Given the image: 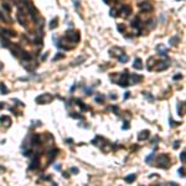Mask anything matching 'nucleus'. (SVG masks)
I'll return each mask as SVG.
<instances>
[{"label":"nucleus","instance_id":"de8ad7c7","mask_svg":"<svg viewBox=\"0 0 186 186\" xmlns=\"http://www.w3.org/2000/svg\"><path fill=\"white\" fill-rule=\"evenodd\" d=\"M71 172H73V174H78V167H72V169H71Z\"/></svg>","mask_w":186,"mask_h":186},{"label":"nucleus","instance_id":"20e7f679","mask_svg":"<svg viewBox=\"0 0 186 186\" xmlns=\"http://www.w3.org/2000/svg\"><path fill=\"white\" fill-rule=\"evenodd\" d=\"M128 78H129V74H128L127 71H125V72H123L122 74H120V79H118L117 83H118L120 87H128V86H129Z\"/></svg>","mask_w":186,"mask_h":186},{"label":"nucleus","instance_id":"aec40b11","mask_svg":"<svg viewBox=\"0 0 186 186\" xmlns=\"http://www.w3.org/2000/svg\"><path fill=\"white\" fill-rule=\"evenodd\" d=\"M18 20H19L20 25H23L24 27H26V20H25L24 16H21V13H20V11L18 13Z\"/></svg>","mask_w":186,"mask_h":186},{"label":"nucleus","instance_id":"1a4fd4ad","mask_svg":"<svg viewBox=\"0 0 186 186\" xmlns=\"http://www.w3.org/2000/svg\"><path fill=\"white\" fill-rule=\"evenodd\" d=\"M156 51H158V53H159L160 56H164V57L167 56V48L164 45H158L156 46Z\"/></svg>","mask_w":186,"mask_h":186},{"label":"nucleus","instance_id":"9d476101","mask_svg":"<svg viewBox=\"0 0 186 186\" xmlns=\"http://www.w3.org/2000/svg\"><path fill=\"white\" fill-rule=\"evenodd\" d=\"M169 67V62L166 61H161V62H158L156 67H155V71H164Z\"/></svg>","mask_w":186,"mask_h":186},{"label":"nucleus","instance_id":"09e8293b","mask_svg":"<svg viewBox=\"0 0 186 186\" xmlns=\"http://www.w3.org/2000/svg\"><path fill=\"white\" fill-rule=\"evenodd\" d=\"M179 146H180V141L176 140V141H175V144H174V149H177Z\"/></svg>","mask_w":186,"mask_h":186},{"label":"nucleus","instance_id":"a18cd8bd","mask_svg":"<svg viewBox=\"0 0 186 186\" xmlns=\"http://www.w3.org/2000/svg\"><path fill=\"white\" fill-rule=\"evenodd\" d=\"M181 78H182V74H181V73H179V74H175V76H174V79H175V81L181 79Z\"/></svg>","mask_w":186,"mask_h":186},{"label":"nucleus","instance_id":"c756f323","mask_svg":"<svg viewBox=\"0 0 186 186\" xmlns=\"http://www.w3.org/2000/svg\"><path fill=\"white\" fill-rule=\"evenodd\" d=\"M143 94H144V97L146 98L148 101H150V102H153V101H154V97H153L151 94H149V93H148V92H143Z\"/></svg>","mask_w":186,"mask_h":186},{"label":"nucleus","instance_id":"5fc2aeb1","mask_svg":"<svg viewBox=\"0 0 186 186\" xmlns=\"http://www.w3.org/2000/svg\"><path fill=\"white\" fill-rule=\"evenodd\" d=\"M1 171H5V167L4 166H0V174H1Z\"/></svg>","mask_w":186,"mask_h":186},{"label":"nucleus","instance_id":"f257e3e1","mask_svg":"<svg viewBox=\"0 0 186 186\" xmlns=\"http://www.w3.org/2000/svg\"><path fill=\"white\" fill-rule=\"evenodd\" d=\"M53 99V97L52 94H50V93H43V94L39 96V97H36V103H39V104H48V103H51Z\"/></svg>","mask_w":186,"mask_h":186},{"label":"nucleus","instance_id":"58836bf2","mask_svg":"<svg viewBox=\"0 0 186 186\" xmlns=\"http://www.w3.org/2000/svg\"><path fill=\"white\" fill-rule=\"evenodd\" d=\"M117 29H118V31H119V32H124V31H125V26L119 24V25L117 26Z\"/></svg>","mask_w":186,"mask_h":186},{"label":"nucleus","instance_id":"4be33fe9","mask_svg":"<svg viewBox=\"0 0 186 186\" xmlns=\"http://www.w3.org/2000/svg\"><path fill=\"white\" fill-rule=\"evenodd\" d=\"M21 57H23L24 61H30V60H31V55L29 52H26V51H23V52H21Z\"/></svg>","mask_w":186,"mask_h":186},{"label":"nucleus","instance_id":"c9c22d12","mask_svg":"<svg viewBox=\"0 0 186 186\" xmlns=\"http://www.w3.org/2000/svg\"><path fill=\"white\" fill-rule=\"evenodd\" d=\"M109 14H111L112 18H117L118 14H117V10L116 9H111V11H109Z\"/></svg>","mask_w":186,"mask_h":186},{"label":"nucleus","instance_id":"4d7b16f0","mask_svg":"<svg viewBox=\"0 0 186 186\" xmlns=\"http://www.w3.org/2000/svg\"><path fill=\"white\" fill-rule=\"evenodd\" d=\"M60 167H61L60 165H55V169H56V170H60Z\"/></svg>","mask_w":186,"mask_h":186},{"label":"nucleus","instance_id":"39448f33","mask_svg":"<svg viewBox=\"0 0 186 186\" xmlns=\"http://www.w3.org/2000/svg\"><path fill=\"white\" fill-rule=\"evenodd\" d=\"M39 166H40V155L35 154L34 156H32V161H31L30 166H29V170H35V169H37Z\"/></svg>","mask_w":186,"mask_h":186},{"label":"nucleus","instance_id":"ea45409f","mask_svg":"<svg viewBox=\"0 0 186 186\" xmlns=\"http://www.w3.org/2000/svg\"><path fill=\"white\" fill-rule=\"evenodd\" d=\"M179 175H180L181 177L185 176V169H184V167H180V169H179Z\"/></svg>","mask_w":186,"mask_h":186},{"label":"nucleus","instance_id":"a211bd4d","mask_svg":"<svg viewBox=\"0 0 186 186\" xmlns=\"http://www.w3.org/2000/svg\"><path fill=\"white\" fill-rule=\"evenodd\" d=\"M136 179V175L135 174H130V175H128V176H125V182H128V184H132L134 180Z\"/></svg>","mask_w":186,"mask_h":186},{"label":"nucleus","instance_id":"2eb2a0df","mask_svg":"<svg viewBox=\"0 0 186 186\" xmlns=\"http://www.w3.org/2000/svg\"><path fill=\"white\" fill-rule=\"evenodd\" d=\"M180 42V37L177 35L172 36L170 40H169V43H170V46H177V43Z\"/></svg>","mask_w":186,"mask_h":186},{"label":"nucleus","instance_id":"a878e982","mask_svg":"<svg viewBox=\"0 0 186 186\" xmlns=\"http://www.w3.org/2000/svg\"><path fill=\"white\" fill-rule=\"evenodd\" d=\"M0 91H1V94H8L9 93V89L5 86V83H0Z\"/></svg>","mask_w":186,"mask_h":186},{"label":"nucleus","instance_id":"7c9ffc66","mask_svg":"<svg viewBox=\"0 0 186 186\" xmlns=\"http://www.w3.org/2000/svg\"><path fill=\"white\" fill-rule=\"evenodd\" d=\"M103 101H104V96H103V94H99V96H97V97H96V102L102 103Z\"/></svg>","mask_w":186,"mask_h":186},{"label":"nucleus","instance_id":"79ce46f5","mask_svg":"<svg viewBox=\"0 0 186 186\" xmlns=\"http://www.w3.org/2000/svg\"><path fill=\"white\" fill-rule=\"evenodd\" d=\"M111 109L116 113V114H119V109H118V107H116V106H113V107H111Z\"/></svg>","mask_w":186,"mask_h":186},{"label":"nucleus","instance_id":"dca6fc26","mask_svg":"<svg viewBox=\"0 0 186 186\" xmlns=\"http://www.w3.org/2000/svg\"><path fill=\"white\" fill-rule=\"evenodd\" d=\"M40 143H41L40 135H32V138H31V145H39Z\"/></svg>","mask_w":186,"mask_h":186},{"label":"nucleus","instance_id":"4c0bfd02","mask_svg":"<svg viewBox=\"0 0 186 186\" xmlns=\"http://www.w3.org/2000/svg\"><path fill=\"white\" fill-rule=\"evenodd\" d=\"M180 159H181V163H185L186 161V154H185V151H181V154H180Z\"/></svg>","mask_w":186,"mask_h":186},{"label":"nucleus","instance_id":"8fccbe9b","mask_svg":"<svg viewBox=\"0 0 186 186\" xmlns=\"http://www.w3.org/2000/svg\"><path fill=\"white\" fill-rule=\"evenodd\" d=\"M122 128H123V129H128V128H129V123H128V122H124V125H123Z\"/></svg>","mask_w":186,"mask_h":186},{"label":"nucleus","instance_id":"6e6552de","mask_svg":"<svg viewBox=\"0 0 186 186\" xmlns=\"http://www.w3.org/2000/svg\"><path fill=\"white\" fill-rule=\"evenodd\" d=\"M139 9L141 10V11H150V10L153 9V6H151V4L149 1H143V3L139 4Z\"/></svg>","mask_w":186,"mask_h":186},{"label":"nucleus","instance_id":"5701e85b","mask_svg":"<svg viewBox=\"0 0 186 186\" xmlns=\"http://www.w3.org/2000/svg\"><path fill=\"white\" fill-rule=\"evenodd\" d=\"M76 102H77V104L79 106V108L82 109V111H88V109H89V108L87 107V106H86V104H84V103L82 102L81 99H76Z\"/></svg>","mask_w":186,"mask_h":186},{"label":"nucleus","instance_id":"603ef678","mask_svg":"<svg viewBox=\"0 0 186 186\" xmlns=\"http://www.w3.org/2000/svg\"><path fill=\"white\" fill-rule=\"evenodd\" d=\"M66 143H67V144H72L73 140H72V139H66Z\"/></svg>","mask_w":186,"mask_h":186},{"label":"nucleus","instance_id":"6ab92c4d","mask_svg":"<svg viewBox=\"0 0 186 186\" xmlns=\"http://www.w3.org/2000/svg\"><path fill=\"white\" fill-rule=\"evenodd\" d=\"M57 26H58V18H53V20H51V23H50V29L55 30Z\"/></svg>","mask_w":186,"mask_h":186},{"label":"nucleus","instance_id":"49530a36","mask_svg":"<svg viewBox=\"0 0 186 186\" xmlns=\"http://www.w3.org/2000/svg\"><path fill=\"white\" fill-rule=\"evenodd\" d=\"M109 98H111V99H117V94H114V93H111V94H109Z\"/></svg>","mask_w":186,"mask_h":186},{"label":"nucleus","instance_id":"423d86ee","mask_svg":"<svg viewBox=\"0 0 186 186\" xmlns=\"http://www.w3.org/2000/svg\"><path fill=\"white\" fill-rule=\"evenodd\" d=\"M140 81H143V76L136 74V73H132V74L129 76V78H128L129 84L130 83H132V84H136V83H139Z\"/></svg>","mask_w":186,"mask_h":186},{"label":"nucleus","instance_id":"c85d7f7f","mask_svg":"<svg viewBox=\"0 0 186 186\" xmlns=\"http://www.w3.org/2000/svg\"><path fill=\"white\" fill-rule=\"evenodd\" d=\"M34 42L36 43V45H43V40H42V37H35L34 39Z\"/></svg>","mask_w":186,"mask_h":186},{"label":"nucleus","instance_id":"a19ab883","mask_svg":"<svg viewBox=\"0 0 186 186\" xmlns=\"http://www.w3.org/2000/svg\"><path fill=\"white\" fill-rule=\"evenodd\" d=\"M73 4H74L76 10H78V8H79V0H73Z\"/></svg>","mask_w":186,"mask_h":186},{"label":"nucleus","instance_id":"412c9836","mask_svg":"<svg viewBox=\"0 0 186 186\" xmlns=\"http://www.w3.org/2000/svg\"><path fill=\"white\" fill-rule=\"evenodd\" d=\"M118 60H119V62H122V63H127L128 60H129V57H128L125 53H122V55L118 57Z\"/></svg>","mask_w":186,"mask_h":186},{"label":"nucleus","instance_id":"72a5a7b5","mask_svg":"<svg viewBox=\"0 0 186 186\" xmlns=\"http://www.w3.org/2000/svg\"><path fill=\"white\" fill-rule=\"evenodd\" d=\"M3 9L5 10V11H8V13H10V10H11V8H10V5H8L6 3H3Z\"/></svg>","mask_w":186,"mask_h":186},{"label":"nucleus","instance_id":"bb28decb","mask_svg":"<svg viewBox=\"0 0 186 186\" xmlns=\"http://www.w3.org/2000/svg\"><path fill=\"white\" fill-rule=\"evenodd\" d=\"M155 158V150L151 153V154L149 155V156H146V159H145V163L146 164H150V161H153V159Z\"/></svg>","mask_w":186,"mask_h":186},{"label":"nucleus","instance_id":"b1692460","mask_svg":"<svg viewBox=\"0 0 186 186\" xmlns=\"http://www.w3.org/2000/svg\"><path fill=\"white\" fill-rule=\"evenodd\" d=\"M84 61H86V57L79 56L77 60H74V61L72 62V66H77V65H79V63H82V62H84Z\"/></svg>","mask_w":186,"mask_h":186},{"label":"nucleus","instance_id":"ddd939ff","mask_svg":"<svg viewBox=\"0 0 186 186\" xmlns=\"http://www.w3.org/2000/svg\"><path fill=\"white\" fill-rule=\"evenodd\" d=\"M149 135H150V132H149V130H143V132L139 133L138 140H146L148 138H149Z\"/></svg>","mask_w":186,"mask_h":186},{"label":"nucleus","instance_id":"7ed1b4c3","mask_svg":"<svg viewBox=\"0 0 186 186\" xmlns=\"http://www.w3.org/2000/svg\"><path fill=\"white\" fill-rule=\"evenodd\" d=\"M169 165H170V159H169V156L166 154H163L159 158V164H158V166L163 167V169H166V167H169Z\"/></svg>","mask_w":186,"mask_h":186},{"label":"nucleus","instance_id":"e433bc0d","mask_svg":"<svg viewBox=\"0 0 186 186\" xmlns=\"http://www.w3.org/2000/svg\"><path fill=\"white\" fill-rule=\"evenodd\" d=\"M65 57V55L63 53H57L56 56L53 57V61H57V60H60V58H63Z\"/></svg>","mask_w":186,"mask_h":186},{"label":"nucleus","instance_id":"f704fd0d","mask_svg":"<svg viewBox=\"0 0 186 186\" xmlns=\"http://www.w3.org/2000/svg\"><path fill=\"white\" fill-rule=\"evenodd\" d=\"M70 116L72 117V118H74V119H83V117L79 116V114H77V113H71Z\"/></svg>","mask_w":186,"mask_h":186},{"label":"nucleus","instance_id":"37998d69","mask_svg":"<svg viewBox=\"0 0 186 186\" xmlns=\"http://www.w3.org/2000/svg\"><path fill=\"white\" fill-rule=\"evenodd\" d=\"M84 92H86V94H92L93 88H84Z\"/></svg>","mask_w":186,"mask_h":186},{"label":"nucleus","instance_id":"3c124183","mask_svg":"<svg viewBox=\"0 0 186 186\" xmlns=\"http://www.w3.org/2000/svg\"><path fill=\"white\" fill-rule=\"evenodd\" d=\"M129 96H130V92H125V94H124V99L129 98Z\"/></svg>","mask_w":186,"mask_h":186},{"label":"nucleus","instance_id":"cd10ccee","mask_svg":"<svg viewBox=\"0 0 186 186\" xmlns=\"http://www.w3.org/2000/svg\"><path fill=\"white\" fill-rule=\"evenodd\" d=\"M1 46L3 47H10V41L8 39H1Z\"/></svg>","mask_w":186,"mask_h":186},{"label":"nucleus","instance_id":"4468645a","mask_svg":"<svg viewBox=\"0 0 186 186\" xmlns=\"http://www.w3.org/2000/svg\"><path fill=\"white\" fill-rule=\"evenodd\" d=\"M1 35H3V37H14L16 34L13 31V30H8V29H4V30H1Z\"/></svg>","mask_w":186,"mask_h":186},{"label":"nucleus","instance_id":"2f4dec72","mask_svg":"<svg viewBox=\"0 0 186 186\" xmlns=\"http://www.w3.org/2000/svg\"><path fill=\"white\" fill-rule=\"evenodd\" d=\"M24 155L25 156H31V155H34V151L30 150V149H26V150H24Z\"/></svg>","mask_w":186,"mask_h":186},{"label":"nucleus","instance_id":"9b49d317","mask_svg":"<svg viewBox=\"0 0 186 186\" xmlns=\"http://www.w3.org/2000/svg\"><path fill=\"white\" fill-rule=\"evenodd\" d=\"M133 68H134V70H141V68H143V61H141V58L136 57V58L134 60Z\"/></svg>","mask_w":186,"mask_h":186},{"label":"nucleus","instance_id":"f03ea898","mask_svg":"<svg viewBox=\"0 0 186 186\" xmlns=\"http://www.w3.org/2000/svg\"><path fill=\"white\" fill-rule=\"evenodd\" d=\"M66 39H68L71 42L77 43L79 41V32L78 31H72V30H67L66 31Z\"/></svg>","mask_w":186,"mask_h":186},{"label":"nucleus","instance_id":"6e6d98bb","mask_svg":"<svg viewBox=\"0 0 186 186\" xmlns=\"http://www.w3.org/2000/svg\"><path fill=\"white\" fill-rule=\"evenodd\" d=\"M170 185H171V186H179V185H177V184H175V182H174V181H171V182H170Z\"/></svg>","mask_w":186,"mask_h":186},{"label":"nucleus","instance_id":"c03bdc74","mask_svg":"<svg viewBox=\"0 0 186 186\" xmlns=\"http://www.w3.org/2000/svg\"><path fill=\"white\" fill-rule=\"evenodd\" d=\"M180 124H181V123H177V122H174V120H172V119L170 118V125H171V127H175V125H180Z\"/></svg>","mask_w":186,"mask_h":186},{"label":"nucleus","instance_id":"f8f14e48","mask_svg":"<svg viewBox=\"0 0 186 186\" xmlns=\"http://www.w3.org/2000/svg\"><path fill=\"white\" fill-rule=\"evenodd\" d=\"M0 122H3L1 124L5 125V128H9L10 123H11V119H10V117H8V116H3V117H0Z\"/></svg>","mask_w":186,"mask_h":186},{"label":"nucleus","instance_id":"473e14b6","mask_svg":"<svg viewBox=\"0 0 186 186\" xmlns=\"http://www.w3.org/2000/svg\"><path fill=\"white\" fill-rule=\"evenodd\" d=\"M57 153H58L57 149H53V150H51L50 153H48V155H50V158H55V156L57 155Z\"/></svg>","mask_w":186,"mask_h":186},{"label":"nucleus","instance_id":"0eeeda50","mask_svg":"<svg viewBox=\"0 0 186 186\" xmlns=\"http://www.w3.org/2000/svg\"><path fill=\"white\" fill-rule=\"evenodd\" d=\"M122 53H123V48H120V47H112L109 50V55L113 57H119Z\"/></svg>","mask_w":186,"mask_h":186},{"label":"nucleus","instance_id":"f3484780","mask_svg":"<svg viewBox=\"0 0 186 186\" xmlns=\"http://www.w3.org/2000/svg\"><path fill=\"white\" fill-rule=\"evenodd\" d=\"M122 14H123V16H128L129 14H132V8L127 6V5L122 6Z\"/></svg>","mask_w":186,"mask_h":186},{"label":"nucleus","instance_id":"393cba45","mask_svg":"<svg viewBox=\"0 0 186 186\" xmlns=\"http://www.w3.org/2000/svg\"><path fill=\"white\" fill-rule=\"evenodd\" d=\"M140 24H141V23H140L139 18H135V19L132 21V24H130V25H132L133 27H136V29H139V27H140Z\"/></svg>","mask_w":186,"mask_h":186},{"label":"nucleus","instance_id":"bf43d9fd","mask_svg":"<svg viewBox=\"0 0 186 186\" xmlns=\"http://www.w3.org/2000/svg\"><path fill=\"white\" fill-rule=\"evenodd\" d=\"M1 68H3V63H0V70H1Z\"/></svg>","mask_w":186,"mask_h":186},{"label":"nucleus","instance_id":"13d9d810","mask_svg":"<svg viewBox=\"0 0 186 186\" xmlns=\"http://www.w3.org/2000/svg\"><path fill=\"white\" fill-rule=\"evenodd\" d=\"M1 108H4V103L0 102V109H1Z\"/></svg>","mask_w":186,"mask_h":186},{"label":"nucleus","instance_id":"864d4df0","mask_svg":"<svg viewBox=\"0 0 186 186\" xmlns=\"http://www.w3.org/2000/svg\"><path fill=\"white\" fill-rule=\"evenodd\" d=\"M47 56H48V53L46 52V53H45V55H43V56L41 57V60H46V58H47Z\"/></svg>","mask_w":186,"mask_h":186}]
</instances>
